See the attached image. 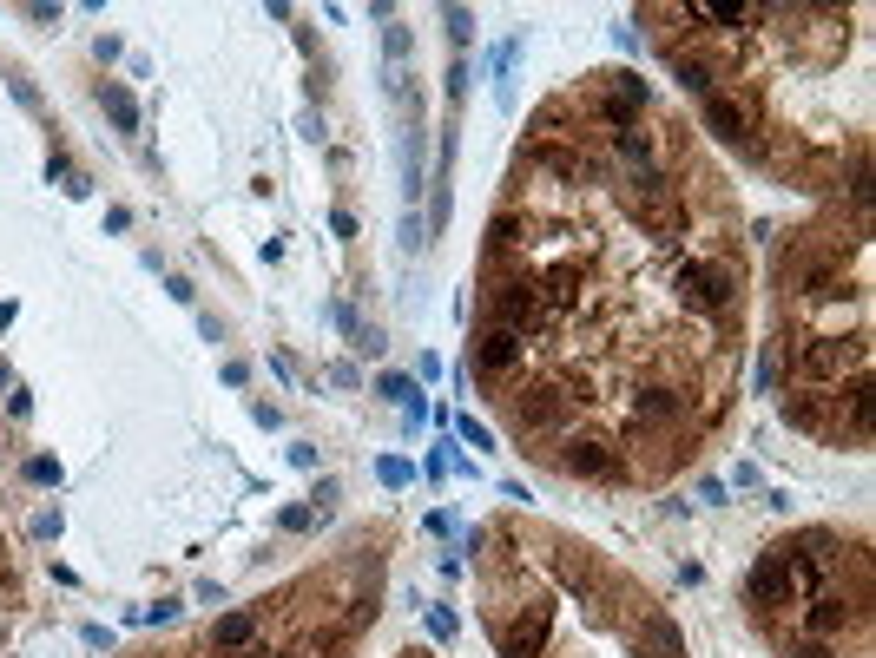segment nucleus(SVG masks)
<instances>
[{
    "label": "nucleus",
    "instance_id": "7",
    "mask_svg": "<svg viewBox=\"0 0 876 658\" xmlns=\"http://www.w3.org/2000/svg\"><path fill=\"white\" fill-rule=\"evenodd\" d=\"M376 474H383L389 487H409V481H415V468H409V461H383V468H376Z\"/></svg>",
    "mask_w": 876,
    "mask_h": 658
},
{
    "label": "nucleus",
    "instance_id": "4",
    "mask_svg": "<svg viewBox=\"0 0 876 658\" xmlns=\"http://www.w3.org/2000/svg\"><path fill=\"white\" fill-rule=\"evenodd\" d=\"M99 106L112 112V126H119V132H139V106H132L126 86H99Z\"/></svg>",
    "mask_w": 876,
    "mask_h": 658
},
{
    "label": "nucleus",
    "instance_id": "8",
    "mask_svg": "<svg viewBox=\"0 0 876 658\" xmlns=\"http://www.w3.org/2000/svg\"><path fill=\"white\" fill-rule=\"evenodd\" d=\"M27 481H60V461H47V455H33V461H27Z\"/></svg>",
    "mask_w": 876,
    "mask_h": 658
},
{
    "label": "nucleus",
    "instance_id": "3",
    "mask_svg": "<svg viewBox=\"0 0 876 658\" xmlns=\"http://www.w3.org/2000/svg\"><path fill=\"white\" fill-rule=\"evenodd\" d=\"M554 461L567 474H593V481H620V474H626V461H620V448H613V441H580V435L560 441Z\"/></svg>",
    "mask_w": 876,
    "mask_h": 658
},
{
    "label": "nucleus",
    "instance_id": "2",
    "mask_svg": "<svg viewBox=\"0 0 876 658\" xmlns=\"http://www.w3.org/2000/svg\"><path fill=\"white\" fill-rule=\"evenodd\" d=\"M521 369H527V336H514V329H501V323H481L475 329V376L508 382V376H521Z\"/></svg>",
    "mask_w": 876,
    "mask_h": 658
},
{
    "label": "nucleus",
    "instance_id": "5",
    "mask_svg": "<svg viewBox=\"0 0 876 658\" xmlns=\"http://www.w3.org/2000/svg\"><path fill=\"white\" fill-rule=\"evenodd\" d=\"M257 632V619L251 612H231V619H218V645H244Z\"/></svg>",
    "mask_w": 876,
    "mask_h": 658
},
{
    "label": "nucleus",
    "instance_id": "1",
    "mask_svg": "<svg viewBox=\"0 0 876 658\" xmlns=\"http://www.w3.org/2000/svg\"><path fill=\"white\" fill-rule=\"evenodd\" d=\"M672 283H679V303L692 316H725L738 303V290H745L732 257H685V264L672 270Z\"/></svg>",
    "mask_w": 876,
    "mask_h": 658
},
{
    "label": "nucleus",
    "instance_id": "6",
    "mask_svg": "<svg viewBox=\"0 0 876 658\" xmlns=\"http://www.w3.org/2000/svg\"><path fill=\"white\" fill-rule=\"evenodd\" d=\"M422 619H429V632H435V639H455V612H448V606H429Z\"/></svg>",
    "mask_w": 876,
    "mask_h": 658
}]
</instances>
